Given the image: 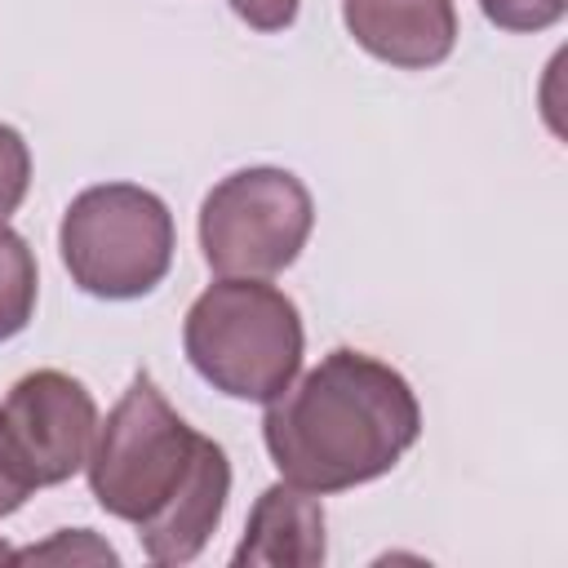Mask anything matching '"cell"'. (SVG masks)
Returning a JSON list of instances; mask_svg holds the SVG:
<instances>
[{"label": "cell", "instance_id": "3", "mask_svg": "<svg viewBox=\"0 0 568 568\" xmlns=\"http://www.w3.org/2000/svg\"><path fill=\"white\" fill-rule=\"evenodd\" d=\"M182 346L213 390L266 404L297 377L306 333L288 293L275 284L222 275L191 302Z\"/></svg>", "mask_w": 568, "mask_h": 568}, {"label": "cell", "instance_id": "2", "mask_svg": "<svg viewBox=\"0 0 568 568\" xmlns=\"http://www.w3.org/2000/svg\"><path fill=\"white\" fill-rule=\"evenodd\" d=\"M266 453L306 493H346L382 479L422 435V408L404 373L337 346L302 382L266 399Z\"/></svg>", "mask_w": 568, "mask_h": 568}, {"label": "cell", "instance_id": "13", "mask_svg": "<svg viewBox=\"0 0 568 568\" xmlns=\"http://www.w3.org/2000/svg\"><path fill=\"white\" fill-rule=\"evenodd\" d=\"M253 31H284L297 18L302 0H226Z\"/></svg>", "mask_w": 568, "mask_h": 568}, {"label": "cell", "instance_id": "14", "mask_svg": "<svg viewBox=\"0 0 568 568\" xmlns=\"http://www.w3.org/2000/svg\"><path fill=\"white\" fill-rule=\"evenodd\" d=\"M84 537H89L84 528H80L75 537H71V532H62L53 546H36V550H22V555H13V559H67V555H71V559H80V555H89V559L115 564V550H111V546H102V541H93V546H84V550H80V541H84Z\"/></svg>", "mask_w": 568, "mask_h": 568}, {"label": "cell", "instance_id": "1", "mask_svg": "<svg viewBox=\"0 0 568 568\" xmlns=\"http://www.w3.org/2000/svg\"><path fill=\"white\" fill-rule=\"evenodd\" d=\"M84 466L98 506L133 524L155 564L195 559L231 497L222 444L191 430L146 373H138L106 422H98Z\"/></svg>", "mask_w": 568, "mask_h": 568}, {"label": "cell", "instance_id": "12", "mask_svg": "<svg viewBox=\"0 0 568 568\" xmlns=\"http://www.w3.org/2000/svg\"><path fill=\"white\" fill-rule=\"evenodd\" d=\"M31 479H27V470H22V462H18V453H13V444H9V435H4V417H0V519L4 515H13L27 497H31Z\"/></svg>", "mask_w": 568, "mask_h": 568}, {"label": "cell", "instance_id": "7", "mask_svg": "<svg viewBox=\"0 0 568 568\" xmlns=\"http://www.w3.org/2000/svg\"><path fill=\"white\" fill-rule=\"evenodd\" d=\"M342 18L364 53L404 71L439 67L457 44L453 0H342Z\"/></svg>", "mask_w": 568, "mask_h": 568}, {"label": "cell", "instance_id": "11", "mask_svg": "<svg viewBox=\"0 0 568 568\" xmlns=\"http://www.w3.org/2000/svg\"><path fill=\"white\" fill-rule=\"evenodd\" d=\"M479 9L501 31H546L564 18L568 0H479Z\"/></svg>", "mask_w": 568, "mask_h": 568}, {"label": "cell", "instance_id": "6", "mask_svg": "<svg viewBox=\"0 0 568 568\" xmlns=\"http://www.w3.org/2000/svg\"><path fill=\"white\" fill-rule=\"evenodd\" d=\"M4 435L36 488L67 484L98 439V404L62 368H36L13 382L4 408Z\"/></svg>", "mask_w": 568, "mask_h": 568}, {"label": "cell", "instance_id": "10", "mask_svg": "<svg viewBox=\"0 0 568 568\" xmlns=\"http://www.w3.org/2000/svg\"><path fill=\"white\" fill-rule=\"evenodd\" d=\"M27 186H31V151L18 129L0 124V226L9 213H18V204L27 200Z\"/></svg>", "mask_w": 568, "mask_h": 568}, {"label": "cell", "instance_id": "9", "mask_svg": "<svg viewBox=\"0 0 568 568\" xmlns=\"http://www.w3.org/2000/svg\"><path fill=\"white\" fill-rule=\"evenodd\" d=\"M36 293H40L36 253L27 248V240L18 231L0 226V342H9L13 333H22L31 324Z\"/></svg>", "mask_w": 568, "mask_h": 568}, {"label": "cell", "instance_id": "4", "mask_svg": "<svg viewBox=\"0 0 568 568\" xmlns=\"http://www.w3.org/2000/svg\"><path fill=\"white\" fill-rule=\"evenodd\" d=\"M58 244L71 280L84 293L129 302L169 275L173 217L155 191L133 182H102L67 204Z\"/></svg>", "mask_w": 568, "mask_h": 568}, {"label": "cell", "instance_id": "8", "mask_svg": "<svg viewBox=\"0 0 568 568\" xmlns=\"http://www.w3.org/2000/svg\"><path fill=\"white\" fill-rule=\"evenodd\" d=\"M324 555H328L324 506L297 484H271L257 497L248 528L235 546V568H248V564L315 568V564H324Z\"/></svg>", "mask_w": 568, "mask_h": 568}, {"label": "cell", "instance_id": "5", "mask_svg": "<svg viewBox=\"0 0 568 568\" xmlns=\"http://www.w3.org/2000/svg\"><path fill=\"white\" fill-rule=\"evenodd\" d=\"M311 226V191L288 169H240L200 204V248L217 275H280L306 248Z\"/></svg>", "mask_w": 568, "mask_h": 568}]
</instances>
